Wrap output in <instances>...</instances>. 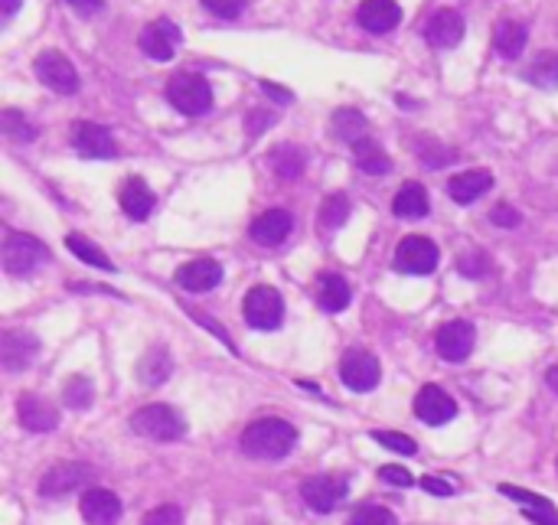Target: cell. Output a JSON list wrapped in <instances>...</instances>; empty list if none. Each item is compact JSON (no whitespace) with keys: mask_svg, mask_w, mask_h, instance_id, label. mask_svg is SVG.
Wrapping results in <instances>:
<instances>
[{"mask_svg":"<svg viewBox=\"0 0 558 525\" xmlns=\"http://www.w3.org/2000/svg\"><path fill=\"white\" fill-rule=\"evenodd\" d=\"M297 447V428L284 418H258L242 431V450L255 460H281Z\"/></svg>","mask_w":558,"mask_h":525,"instance_id":"cell-1","label":"cell"},{"mask_svg":"<svg viewBox=\"0 0 558 525\" xmlns=\"http://www.w3.org/2000/svg\"><path fill=\"white\" fill-rule=\"evenodd\" d=\"M131 431L147 437V441L170 444L186 437V418L170 405H144L131 415Z\"/></svg>","mask_w":558,"mask_h":525,"instance_id":"cell-2","label":"cell"},{"mask_svg":"<svg viewBox=\"0 0 558 525\" xmlns=\"http://www.w3.org/2000/svg\"><path fill=\"white\" fill-rule=\"evenodd\" d=\"M167 102L180 111V115L200 118L213 108V85L203 79L200 72H177L167 82Z\"/></svg>","mask_w":558,"mask_h":525,"instance_id":"cell-3","label":"cell"},{"mask_svg":"<svg viewBox=\"0 0 558 525\" xmlns=\"http://www.w3.org/2000/svg\"><path fill=\"white\" fill-rule=\"evenodd\" d=\"M242 317L252 330H278L284 320V300L271 284H255L252 291L245 294Z\"/></svg>","mask_w":558,"mask_h":525,"instance_id":"cell-4","label":"cell"},{"mask_svg":"<svg viewBox=\"0 0 558 525\" xmlns=\"http://www.w3.org/2000/svg\"><path fill=\"white\" fill-rule=\"evenodd\" d=\"M46 261H49V248L27 232H14L4 242V268L14 278H27L40 265H46Z\"/></svg>","mask_w":558,"mask_h":525,"instance_id":"cell-5","label":"cell"},{"mask_svg":"<svg viewBox=\"0 0 558 525\" xmlns=\"http://www.w3.org/2000/svg\"><path fill=\"white\" fill-rule=\"evenodd\" d=\"M346 493H350V483H346V477H337V473H317V477L301 483V499L307 503V509L320 512V516L340 509Z\"/></svg>","mask_w":558,"mask_h":525,"instance_id":"cell-6","label":"cell"},{"mask_svg":"<svg viewBox=\"0 0 558 525\" xmlns=\"http://www.w3.org/2000/svg\"><path fill=\"white\" fill-rule=\"evenodd\" d=\"M36 79H40L46 89H53L59 95H76L79 92V72L76 66L59 53V49H46V53L36 56Z\"/></svg>","mask_w":558,"mask_h":525,"instance_id":"cell-7","label":"cell"},{"mask_svg":"<svg viewBox=\"0 0 558 525\" xmlns=\"http://www.w3.org/2000/svg\"><path fill=\"white\" fill-rule=\"evenodd\" d=\"M395 268L402 274H431L438 268V245L428 235H405L395 248Z\"/></svg>","mask_w":558,"mask_h":525,"instance_id":"cell-8","label":"cell"},{"mask_svg":"<svg viewBox=\"0 0 558 525\" xmlns=\"http://www.w3.org/2000/svg\"><path fill=\"white\" fill-rule=\"evenodd\" d=\"M340 379L346 389H353V392H372L382 379L379 359L366 353V349H350V353L340 359Z\"/></svg>","mask_w":558,"mask_h":525,"instance_id":"cell-9","label":"cell"},{"mask_svg":"<svg viewBox=\"0 0 558 525\" xmlns=\"http://www.w3.org/2000/svg\"><path fill=\"white\" fill-rule=\"evenodd\" d=\"M72 147L85 160H111L118 154V144L108 128L95 121H76L72 124Z\"/></svg>","mask_w":558,"mask_h":525,"instance_id":"cell-10","label":"cell"},{"mask_svg":"<svg viewBox=\"0 0 558 525\" xmlns=\"http://www.w3.org/2000/svg\"><path fill=\"white\" fill-rule=\"evenodd\" d=\"M474 343H477V330H474V323H467V320L444 323L438 336H434V349H438V356L444 362H464L474 353Z\"/></svg>","mask_w":558,"mask_h":525,"instance_id":"cell-11","label":"cell"},{"mask_svg":"<svg viewBox=\"0 0 558 525\" xmlns=\"http://www.w3.org/2000/svg\"><path fill=\"white\" fill-rule=\"evenodd\" d=\"M40 353V340L30 330H4L0 333V366L7 372H23Z\"/></svg>","mask_w":558,"mask_h":525,"instance_id":"cell-12","label":"cell"},{"mask_svg":"<svg viewBox=\"0 0 558 525\" xmlns=\"http://www.w3.org/2000/svg\"><path fill=\"white\" fill-rule=\"evenodd\" d=\"M95 480V470L89 464H72V460H66V464H53L40 480V493L43 496H66L72 490H79V486L92 483Z\"/></svg>","mask_w":558,"mask_h":525,"instance_id":"cell-13","label":"cell"},{"mask_svg":"<svg viewBox=\"0 0 558 525\" xmlns=\"http://www.w3.org/2000/svg\"><path fill=\"white\" fill-rule=\"evenodd\" d=\"M415 415H418V421L431 424V428H441V424L454 421L457 402L441 389V385H421L415 395Z\"/></svg>","mask_w":558,"mask_h":525,"instance_id":"cell-14","label":"cell"},{"mask_svg":"<svg viewBox=\"0 0 558 525\" xmlns=\"http://www.w3.org/2000/svg\"><path fill=\"white\" fill-rule=\"evenodd\" d=\"M180 40H183V33H180L177 23L173 20H154L141 30L138 43L144 49V56H151L154 62H170L173 53H177Z\"/></svg>","mask_w":558,"mask_h":525,"instance_id":"cell-15","label":"cell"},{"mask_svg":"<svg viewBox=\"0 0 558 525\" xmlns=\"http://www.w3.org/2000/svg\"><path fill=\"white\" fill-rule=\"evenodd\" d=\"M356 20L366 33L382 36V33H392L402 23V7L395 0H363L356 10Z\"/></svg>","mask_w":558,"mask_h":525,"instance_id":"cell-16","label":"cell"},{"mask_svg":"<svg viewBox=\"0 0 558 525\" xmlns=\"http://www.w3.org/2000/svg\"><path fill=\"white\" fill-rule=\"evenodd\" d=\"M17 415H20V424L27 431H36V434H43V431H56L59 428V411L53 408V402H46L43 395H36V392H27V395H20V402H17Z\"/></svg>","mask_w":558,"mask_h":525,"instance_id":"cell-17","label":"cell"},{"mask_svg":"<svg viewBox=\"0 0 558 525\" xmlns=\"http://www.w3.org/2000/svg\"><path fill=\"white\" fill-rule=\"evenodd\" d=\"M464 17L457 14V10H438V14H431V20L425 23V40L434 49H454L457 43L464 40Z\"/></svg>","mask_w":558,"mask_h":525,"instance_id":"cell-18","label":"cell"},{"mask_svg":"<svg viewBox=\"0 0 558 525\" xmlns=\"http://www.w3.org/2000/svg\"><path fill=\"white\" fill-rule=\"evenodd\" d=\"M85 525H115L121 519V499L111 490H85L79 499Z\"/></svg>","mask_w":558,"mask_h":525,"instance_id":"cell-19","label":"cell"},{"mask_svg":"<svg viewBox=\"0 0 558 525\" xmlns=\"http://www.w3.org/2000/svg\"><path fill=\"white\" fill-rule=\"evenodd\" d=\"M294 232V216L288 209H268L252 222V239L265 248H275L281 242H288V235Z\"/></svg>","mask_w":558,"mask_h":525,"instance_id":"cell-20","label":"cell"},{"mask_svg":"<svg viewBox=\"0 0 558 525\" xmlns=\"http://www.w3.org/2000/svg\"><path fill=\"white\" fill-rule=\"evenodd\" d=\"M222 281V265L213 258H196V261H186V265L177 271V284L183 291L190 294H206L213 291V287Z\"/></svg>","mask_w":558,"mask_h":525,"instance_id":"cell-21","label":"cell"},{"mask_svg":"<svg viewBox=\"0 0 558 525\" xmlns=\"http://www.w3.org/2000/svg\"><path fill=\"white\" fill-rule=\"evenodd\" d=\"M154 203H157V196H154V190L141 177L124 180V186H121V209H124V216L134 219V222H144L154 212Z\"/></svg>","mask_w":558,"mask_h":525,"instance_id":"cell-22","label":"cell"},{"mask_svg":"<svg viewBox=\"0 0 558 525\" xmlns=\"http://www.w3.org/2000/svg\"><path fill=\"white\" fill-rule=\"evenodd\" d=\"M529 43V30L526 23L519 20H500L493 27V53L500 59H519Z\"/></svg>","mask_w":558,"mask_h":525,"instance_id":"cell-23","label":"cell"},{"mask_svg":"<svg viewBox=\"0 0 558 525\" xmlns=\"http://www.w3.org/2000/svg\"><path fill=\"white\" fill-rule=\"evenodd\" d=\"M490 186H493V173L490 170H464V173H457V177H451L448 193H451L454 203L470 206V203H477V199L487 193Z\"/></svg>","mask_w":558,"mask_h":525,"instance_id":"cell-24","label":"cell"},{"mask_svg":"<svg viewBox=\"0 0 558 525\" xmlns=\"http://www.w3.org/2000/svg\"><path fill=\"white\" fill-rule=\"evenodd\" d=\"M350 284L340 274H320L317 281V304L327 310V314H340V310L350 307Z\"/></svg>","mask_w":558,"mask_h":525,"instance_id":"cell-25","label":"cell"},{"mask_svg":"<svg viewBox=\"0 0 558 525\" xmlns=\"http://www.w3.org/2000/svg\"><path fill=\"white\" fill-rule=\"evenodd\" d=\"M392 209H395V216H399V219H425L431 212V199L425 193V186L415 183V180H408L399 190V196H395Z\"/></svg>","mask_w":558,"mask_h":525,"instance_id":"cell-26","label":"cell"},{"mask_svg":"<svg viewBox=\"0 0 558 525\" xmlns=\"http://www.w3.org/2000/svg\"><path fill=\"white\" fill-rule=\"evenodd\" d=\"M170 369H173V359L167 353V346H151L144 353V359L138 362V375L144 385H164L170 379Z\"/></svg>","mask_w":558,"mask_h":525,"instance_id":"cell-27","label":"cell"},{"mask_svg":"<svg viewBox=\"0 0 558 525\" xmlns=\"http://www.w3.org/2000/svg\"><path fill=\"white\" fill-rule=\"evenodd\" d=\"M353 154H356L359 170L372 173V177H382V173L392 170L389 154H386V150H382L376 141H372V137H363V141H356V144H353Z\"/></svg>","mask_w":558,"mask_h":525,"instance_id":"cell-28","label":"cell"},{"mask_svg":"<svg viewBox=\"0 0 558 525\" xmlns=\"http://www.w3.org/2000/svg\"><path fill=\"white\" fill-rule=\"evenodd\" d=\"M271 160V170L278 173L281 180H294V177H301L304 173V150L297 147V144H278L275 150L268 154Z\"/></svg>","mask_w":558,"mask_h":525,"instance_id":"cell-29","label":"cell"},{"mask_svg":"<svg viewBox=\"0 0 558 525\" xmlns=\"http://www.w3.org/2000/svg\"><path fill=\"white\" fill-rule=\"evenodd\" d=\"M330 124H333V134L346 144H356V141H363V137H369V121L359 115L356 108H340L337 115L330 118Z\"/></svg>","mask_w":558,"mask_h":525,"instance_id":"cell-30","label":"cell"},{"mask_svg":"<svg viewBox=\"0 0 558 525\" xmlns=\"http://www.w3.org/2000/svg\"><path fill=\"white\" fill-rule=\"evenodd\" d=\"M66 248L82 261V265H92L98 271H115V265H111V258L102 252V248H98L92 239H85V235H79V232L66 235Z\"/></svg>","mask_w":558,"mask_h":525,"instance_id":"cell-31","label":"cell"},{"mask_svg":"<svg viewBox=\"0 0 558 525\" xmlns=\"http://www.w3.org/2000/svg\"><path fill=\"white\" fill-rule=\"evenodd\" d=\"M523 75L536 89H558V53H539Z\"/></svg>","mask_w":558,"mask_h":525,"instance_id":"cell-32","label":"cell"},{"mask_svg":"<svg viewBox=\"0 0 558 525\" xmlns=\"http://www.w3.org/2000/svg\"><path fill=\"white\" fill-rule=\"evenodd\" d=\"M62 402L69 408H89L95 402V385L85 379V375H72V379L62 385Z\"/></svg>","mask_w":558,"mask_h":525,"instance_id":"cell-33","label":"cell"},{"mask_svg":"<svg viewBox=\"0 0 558 525\" xmlns=\"http://www.w3.org/2000/svg\"><path fill=\"white\" fill-rule=\"evenodd\" d=\"M350 219V199L343 193H333L324 199V206H320V222L327 225V229H340Z\"/></svg>","mask_w":558,"mask_h":525,"instance_id":"cell-34","label":"cell"},{"mask_svg":"<svg viewBox=\"0 0 558 525\" xmlns=\"http://www.w3.org/2000/svg\"><path fill=\"white\" fill-rule=\"evenodd\" d=\"M372 441L382 444L386 450H395V454H402V457L418 454V444L408 434H399V431H372Z\"/></svg>","mask_w":558,"mask_h":525,"instance_id":"cell-35","label":"cell"},{"mask_svg":"<svg viewBox=\"0 0 558 525\" xmlns=\"http://www.w3.org/2000/svg\"><path fill=\"white\" fill-rule=\"evenodd\" d=\"M0 121H4V131H7L10 137H14V141H33V137H36L33 124H30L27 118H23L20 111H14V108H7L4 118H0Z\"/></svg>","mask_w":558,"mask_h":525,"instance_id":"cell-36","label":"cell"},{"mask_svg":"<svg viewBox=\"0 0 558 525\" xmlns=\"http://www.w3.org/2000/svg\"><path fill=\"white\" fill-rule=\"evenodd\" d=\"M346 525H395V516L386 506H363L353 512V519Z\"/></svg>","mask_w":558,"mask_h":525,"instance_id":"cell-37","label":"cell"},{"mask_svg":"<svg viewBox=\"0 0 558 525\" xmlns=\"http://www.w3.org/2000/svg\"><path fill=\"white\" fill-rule=\"evenodd\" d=\"M500 493L503 496H510L513 503H519L523 509H552V503L545 496H539V493H529V490H519V486H510V483H503L500 486Z\"/></svg>","mask_w":558,"mask_h":525,"instance_id":"cell-38","label":"cell"},{"mask_svg":"<svg viewBox=\"0 0 558 525\" xmlns=\"http://www.w3.org/2000/svg\"><path fill=\"white\" fill-rule=\"evenodd\" d=\"M248 0H203V7L219 20H235L245 10Z\"/></svg>","mask_w":558,"mask_h":525,"instance_id":"cell-39","label":"cell"},{"mask_svg":"<svg viewBox=\"0 0 558 525\" xmlns=\"http://www.w3.org/2000/svg\"><path fill=\"white\" fill-rule=\"evenodd\" d=\"M418 154L425 157L428 167H448L451 157H454L448 147H441V144H434V141H421L418 144Z\"/></svg>","mask_w":558,"mask_h":525,"instance_id":"cell-40","label":"cell"},{"mask_svg":"<svg viewBox=\"0 0 558 525\" xmlns=\"http://www.w3.org/2000/svg\"><path fill=\"white\" fill-rule=\"evenodd\" d=\"M457 268H461V274H467V278H483V274L490 271V258L483 252L461 255V258H457Z\"/></svg>","mask_w":558,"mask_h":525,"instance_id":"cell-41","label":"cell"},{"mask_svg":"<svg viewBox=\"0 0 558 525\" xmlns=\"http://www.w3.org/2000/svg\"><path fill=\"white\" fill-rule=\"evenodd\" d=\"M141 525H183V512L177 506H160L154 512H147Z\"/></svg>","mask_w":558,"mask_h":525,"instance_id":"cell-42","label":"cell"},{"mask_svg":"<svg viewBox=\"0 0 558 525\" xmlns=\"http://www.w3.org/2000/svg\"><path fill=\"white\" fill-rule=\"evenodd\" d=\"M379 477H382V483H392V486H415V477L412 473H408L405 467H382L379 470Z\"/></svg>","mask_w":558,"mask_h":525,"instance_id":"cell-43","label":"cell"},{"mask_svg":"<svg viewBox=\"0 0 558 525\" xmlns=\"http://www.w3.org/2000/svg\"><path fill=\"white\" fill-rule=\"evenodd\" d=\"M490 219H493V225H503V229H516V225H519V212L510 203H500V206L490 212Z\"/></svg>","mask_w":558,"mask_h":525,"instance_id":"cell-44","label":"cell"},{"mask_svg":"<svg viewBox=\"0 0 558 525\" xmlns=\"http://www.w3.org/2000/svg\"><path fill=\"white\" fill-rule=\"evenodd\" d=\"M421 490H428L434 496H454L457 486L451 480H441V477H425V480H421Z\"/></svg>","mask_w":558,"mask_h":525,"instance_id":"cell-45","label":"cell"},{"mask_svg":"<svg viewBox=\"0 0 558 525\" xmlns=\"http://www.w3.org/2000/svg\"><path fill=\"white\" fill-rule=\"evenodd\" d=\"M66 4L76 10L79 17H95V14H102L105 0H66Z\"/></svg>","mask_w":558,"mask_h":525,"instance_id":"cell-46","label":"cell"},{"mask_svg":"<svg viewBox=\"0 0 558 525\" xmlns=\"http://www.w3.org/2000/svg\"><path fill=\"white\" fill-rule=\"evenodd\" d=\"M190 317H193L196 323H203V327H206V330H213V333L219 336V340H222V343H226V346L232 349V353H235V343L229 340V333H226V330H222V327H219V323H213V320H209L206 314H200V310H190Z\"/></svg>","mask_w":558,"mask_h":525,"instance_id":"cell-47","label":"cell"},{"mask_svg":"<svg viewBox=\"0 0 558 525\" xmlns=\"http://www.w3.org/2000/svg\"><path fill=\"white\" fill-rule=\"evenodd\" d=\"M523 516L536 525H558V509H523Z\"/></svg>","mask_w":558,"mask_h":525,"instance_id":"cell-48","label":"cell"},{"mask_svg":"<svg viewBox=\"0 0 558 525\" xmlns=\"http://www.w3.org/2000/svg\"><path fill=\"white\" fill-rule=\"evenodd\" d=\"M262 92H268L271 98H278V102H291V92H284V89H278V85H271V82H262Z\"/></svg>","mask_w":558,"mask_h":525,"instance_id":"cell-49","label":"cell"},{"mask_svg":"<svg viewBox=\"0 0 558 525\" xmlns=\"http://www.w3.org/2000/svg\"><path fill=\"white\" fill-rule=\"evenodd\" d=\"M0 4H4V20H10L17 14V7H20V0H0Z\"/></svg>","mask_w":558,"mask_h":525,"instance_id":"cell-50","label":"cell"},{"mask_svg":"<svg viewBox=\"0 0 558 525\" xmlns=\"http://www.w3.org/2000/svg\"><path fill=\"white\" fill-rule=\"evenodd\" d=\"M545 382H549V389H555V392H558V366H555V369H549V375H545Z\"/></svg>","mask_w":558,"mask_h":525,"instance_id":"cell-51","label":"cell"}]
</instances>
